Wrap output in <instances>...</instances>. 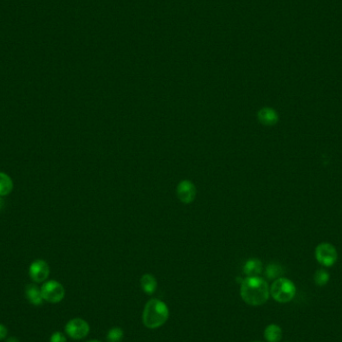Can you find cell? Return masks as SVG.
<instances>
[{
	"label": "cell",
	"mask_w": 342,
	"mask_h": 342,
	"mask_svg": "<svg viewBox=\"0 0 342 342\" xmlns=\"http://www.w3.org/2000/svg\"><path fill=\"white\" fill-rule=\"evenodd\" d=\"M196 187L188 179L180 181L176 188V194L178 199L184 204H190L194 201L196 197Z\"/></svg>",
	"instance_id": "cell-7"
},
{
	"label": "cell",
	"mask_w": 342,
	"mask_h": 342,
	"mask_svg": "<svg viewBox=\"0 0 342 342\" xmlns=\"http://www.w3.org/2000/svg\"><path fill=\"white\" fill-rule=\"evenodd\" d=\"M25 293H26L28 301L31 304L41 305L42 302H43V297H42V294H41V289H39L36 285L34 284L27 285Z\"/></svg>",
	"instance_id": "cell-12"
},
{
	"label": "cell",
	"mask_w": 342,
	"mask_h": 342,
	"mask_svg": "<svg viewBox=\"0 0 342 342\" xmlns=\"http://www.w3.org/2000/svg\"><path fill=\"white\" fill-rule=\"evenodd\" d=\"M240 295L248 305L259 306L268 300L270 289L268 283L261 277H246L241 281Z\"/></svg>",
	"instance_id": "cell-1"
},
{
	"label": "cell",
	"mask_w": 342,
	"mask_h": 342,
	"mask_svg": "<svg viewBox=\"0 0 342 342\" xmlns=\"http://www.w3.org/2000/svg\"><path fill=\"white\" fill-rule=\"evenodd\" d=\"M296 288L294 283L284 277L274 280L270 287V294L275 301L279 303L290 302L294 298Z\"/></svg>",
	"instance_id": "cell-3"
},
{
	"label": "cell",
	"mask_w": 342,
	"mask_h": 342,
	"mask_svg": "<svg viewBox=\"0 0 342 342\" xmlns=\"http://www.w3.org/2000/svg\"><path fill=\"white\" fill-rule=\"evenodd\" d=\"M264 338L267 342H279L282 338V330L279 325L269 324L264 329Z\"/></svg>",
	"instance_id": "cell-13"
},
{
	"label": "cell",
	"mask_w": 342,
	"mask_h": 342,
	"mask_svg": "<svg viewBox=\"0 0 342 342\" xmlns=\"http://www.w3.org/2000/svg\"><path fill=\"white\" fill-rule=\"evenodd\" d=\"M251 342H261V341H251Z\"/></svg>",
	"instance_id": "cell-23"
},
{
	"label": "cell",
	"mask_w": 342,
	"mask_h": 342,
	"mask_svg": "<svg viewBox=\"0 0 342 342\" xmlns=\"http://www.w3.org/2000/svg\"><path fill=\"white\" fill-rule=\"evenodd\" d=\"M124 336V332L120 327H113L107 333L108 342H121Z\"/></svg>",
	"instance_id": "cell-17"
},
{
	"label": "cell",
	"mask_w": 342,
	"mask_h": 342,
	"mask_svg": "<svg viewBox=\"0 0 342 342\" xmlns=\"http://www.w3.org/2000/svg\"><path fill=\"white\" fill-rule=\"evenodd\" d=\"M243 272L247 277L258 276L262 272V262L257 258L248 259L243 266Z\"/></svg>",
	"instance_id": "cell-10"
},
{
	"label": "cell",
	"mask_w": 342,
	"mask_h": 342,
	"mask_svg": "<svg viewBox=\"0 0 342 342\" xmlns=\"http://www.w3.org/2000/svg\"><path fill=\"white\" fill-rule=\"evenodd\" d=\"M7 342H20V341L15 337H10L7 339Z\"/></svg>",
	"instance_id": "cell-20"
},
{
	"label": "cell",
	"mask_w": 342,
	"mask_h": 342,
	"mask_svg": "<svg viewBox=\"0 0 342 342\" xmlns=\"http://www.w3.org/2000/svg\"><path fill=\"white\" fill-rule=\"evenodd\" d=\"M315 257L321 265L330 267L337 260L336 248L330 243H320L315 249Z\"/></svg>",
	"instance_id": "cell-5"
},
{
	"label": "cell",
	"mask_w": 342,
	"mask_h": 342,
	"mask_svg": "<svg viewBox=\"0 0 342 342\" xmlns=\"http://www.w3.org/2000/svg\"><path fill=\"white\" fill-rule=\"evenodd\" d=\"M13 189V182L11 178L0 172V196H5L8 195Z\"/></svg>",
	"instance_id": "cell-14"
},
{
	"label": "cell",
	"mask_w": 342,
	"mask_h": 342,
	"mask_svg": "<svg viewBox=\"0 0 342 342\" xmlns=\"http://www.w3.org/2000/svg\"><path fill=\"white\" fill-rule=\"evenodd\" d=\"M87 342H100L98 340H90V341H87Z\"/></svg>",
	"instance_id": "cell-22"
},
{
	"label": "cell",
	"mask_w": 342,
	"mask_h": 342,
	"mask_svg": "<svg viewBox=\"0 0 342 342\" xmlns=\"http://www.w3.org/2000/svg\"><path fill=\"white\" fill-rule=\"evenodd\" d=\"M283 273H284L283 267L280 264H277V263L268 264L265 270V274L267 276V278L269 279L280 278Z\"/></svg>",
	"instance_id": "cell-15"
},
{
	"label": "cell",
	"mask_w": 342,
	"mask_h": 342,
	"mask_svg": "<svg viewBox=\"0 0 342 342\" xmlns=\"http://www.w3.org/2000/svg\"><path fill=\"white\" fill-rule=\"evenodd\" d=\"M3 205H4V201H3V199L1 197H0V210L3 208Z\"/></svg>",
	"instance_id": "cell-21"
},
{
	"label": "cell",
	"mask_w": 342,
	"mask_h": 342,
	"mask_svg": "<svg viewBox=\"0 0 342 342\" xmlns=\"http://www.w3.org/2000/svg\"><path fill=\"white\" fill-rule=\"evenodd\" d=\"M40 289L43 300L50 303H58L65 296V289H64L63 285L55 280L45 282Z\"/></svg>",
	"instance_id": "cell-4"
},
{
	"label": "cell",
	"mask_w": 342,
	"mask_h": 342,
	"mask_svg": "<svg viewBox=\"0 0 342 342\" xmlns=\"http://www.w3.org/2000/svg\"><path fill=\"white\" fill-rule=\"evenodd\" d=\"M6 335H7V328L3 324L0 323V340L4 339Z\"/></svg>",
	"instance_id": "cell-19"
},
{
	"label": "cell",
	"mask_w": 342,
	"mask_h": 342,
	"mask_svg": "<svg viewBox=\"0 0 342 342\" xmlns=\"http://www.w3.org/2000/svg\"><path fill=\"white\" fill-rule=\"evenodd\" d=\"M90 331L89 324L82 318H73L65 325V332L75 340L85 338Z\"/></svg>",
	"instance_id": "cell-6"
},
{
	"label": "cell",
	"mask_w": 342,
	"mask_h": 342,
	"mask_svg": "<svg viewBox=\"0 0 342 342\" xmlns=\"http://www.w3.org/2000/svg\"><path fill=\"white\" fill-rule=\"evenodd\" d=\"M258 121L265 126H273L278 122V114L270 107H263L257 112Z\"/></svg>",
	"instance_id": "cell-9"
},
{
	"label": "cell",
	"mask_w": 342,
	"mask_h": 342,
	"mask_svg": "<svg viewBox=\"0 0 342 342\" xmlns=\"http://www.w3.org/2000/svg\"><path fill=\"white\" fill-rule=\"evenodd\" d=\"M50 342H66V337L63 333L56 331L50 337Z\"/></svg>",
	"instance_id": "cell-18"
},
{
	"label": "cell",
	"mask_w": 342,
	"mask_h": 342,
	"mask_svg": "<svg viewBox=\"0 0 342 342\" xmlns=\"http://www.w3.org/2000/svg\"><path fill=\"white\" fill-rule=\"evenodd\" d=\"M140 285L146 294L151 295L155 292V290L157 288V281L152 274L146 273L141 277Z\"/></svg>",
	"instance_id": "cell-11"
},
{
	"label": "cell",
	"mask_w": 342,
	"mask_h": 342,
	"mask_svg": "<svg viewBox=\"0 0 342 342\" xmlns=\"http://www.w3.org/2000/svg\"><path fill=\"white\" fill-rule=\"evenodd\" d=\"M314 281L318 286H324L329 281V273L324 269H319L314 274Z\"/></svg>",
	"instance_id": "cell-16"
},
{
	"label": "cell",
	"mask_w": 342,
	"mask_h": 342,
	"mask_svg": "<svg viewBox=\"0 0 342 342\" xmlns=\"http://www.w3.org/2000/svg\"><path fill=\"white\" fill-rule=\"evenodd\" d=\"M168 317L169 309L167 305L159 299L153 298L147 301L144 306L142 321L147 328L156 329L165 324Z\"/></svg>",
	"instance_id": "cell-2"
},
{
	"label": "cell",
	"mask_w": 342,
	"mask_h": 342,
	"mask_svg": "<svg viewBox=\"0 0 342 342\" xmlns=\"http://www.w3.org/2000/svg\"><path fill=\"white\" fill-rule=\"evenodd\" d=\"M29 276L34 282H43L49 276V266L44 260H35L29 266Z\"/></svg>",
	"instance_id": "cell-8"
}]
</instances>
